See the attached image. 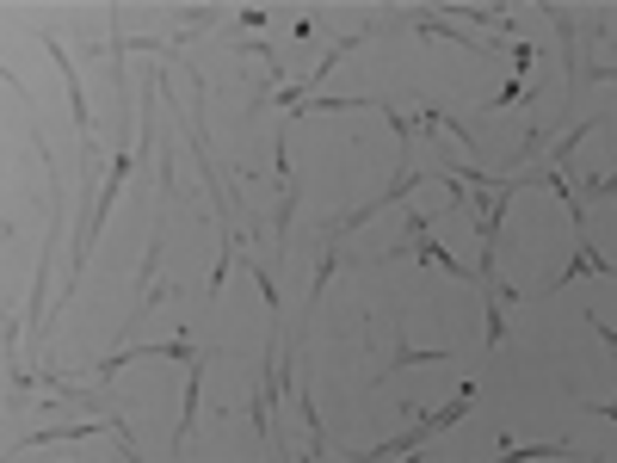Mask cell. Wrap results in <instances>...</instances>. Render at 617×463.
Instances as JSON below:
<instances>
[{
	"label": "cell",
	"mask_w": 617,
	"mask_h": 463,
	"mask_svg": "<svg viewBox=\"0 0 617 463\" xmlns=\"http://www.w3.org/2000/svg\"><path fill=\"white\" fill-rule=\"evenodd\" d=\"M124 180H130V149H118V155H112V173H105V186L93 192V210H87V217H81V235H75V254H68V297H75V284H81V266H87V254H93V241H99L105 217H112V204H118Z\"/></svg>",
	"instance_id": "6da1fadb"
},
{
	"label": "cell",
	"mask_w": 617,
	"mask_h": 463,
	"mask_svg": "<svg viewBox=\"0 0 617 463\" xmlns=\"http://www.w3.org/2000/svg\"><path fill=\"white\" fill-rule=\"evenodd\" d=\"M605 272H617V266H605V254H599V247L587 241V229H580V241H574V260H568V272L550 284V291H562L568 278H605Z\"/></svg>",
	"instance_id": "7a4b0ae2"
},
{
	"label": "cell",
	"mask_w": 617,
	"mask_h": 463,
	"mask_svg": "<svg viewBox=\"0 0 617 463\" xmlns=\"http://www.w3.org/2000/svg\"><path fill=\"white\" fill-rule=\"evenodd\" d=\"M50 44V56H56V68L68 75V99H75V124H81V136H93V118H87V93H81V75H75V62H68V50L56 44V38H44Z\"/></svg>",
	"instance_id": "3957f363"
},
{
	"label": "cell",
	"mask_w": 617,
	"mask_h": 463,
	"mask_svg": "<svg viewBox=\"0 0 617 463\" xmlns=\"http://www.w3.org/2000/svg\"><path fill=\"white\" fill-rule=\"evenodd\" d=\"M469 408H476V377H469V383L457 389V396H451L445 408H432V414H426V426H432V433H445V426H457Z\"/></svg>",
	"instance_id": "277c9868"
},
{
	"label": "cell",
	"mask_w": 617,
	"mask_h": 463,
	"mask_svg": "<svg viewBox=\"0 0 617 463\" xmlns=\"http://www.w3.org/2000/svg\"><path fill=\"white\" fill-rule=\"evenodd\" d=\"M198 389H204V365L192 359V371H186V414H179V426H173V451L192 439V420H198Z\"/></svg>",
	"instance_id": "5b68a950"
},
{
	"label": "cell",
	"mask_w": 617,
	"mask_h": 463,
	"mask_svg": "<svg viewBox=\"0 0 617 463\" xmlns=\"http://www.w3.org/2000/svg\"><path fill=\"white\" fill-rule=\"evenodd\" d=\"M593 130H599V118H580V124H574V130H568V136L556 142V149H550V161H543V173H562V167H568V155H574V149H580V142H587Z\"/></svg>",
	"instance_id": "8992f818"
},
{
	"label": "cell",
	"mask_w": 617,
	"mask_h": 463,
	"mask_svg": "<svg viewBox=\"0 0 617 463\" xmlns=\"http://www.w3.org/2000/svg\"><path fill=\"white\" fill-rule=\"evenodd\" d=\"M482 315H488V352H500L506 346V334H513V322H506V303H482Z\"/></svg>",
	"instance_id": "52a82bcc"
},
{
	"label": "cell",
	"mask_w": 617,
	"mask_h": 463,
	"mask_svg": "<svg viewBox=\"0 0 617 463\" xmlns=\"http://www.w3.org/2000/svg\"><path fill=\"white\" fill-rule=\"evenodd\" d=\"M445 359H451L445 346H439V352H414L402 334H395V365H445ZM395 365H389V371H395ZM377 377H383V371H377Z\"/></svg>",
	"instance_id": "ba28073f"
},
{
	"label": "cell",
	"mask_w": 617,
	"mask_h": 463,
	"mask_svg": "<svg viewBox=\"0 0 617 463\" xmlns=\"http://www.w3.org/2000/svg\"><path fill=\"white\" fill-rule=\"evenodd\" d=\"M457 19H476V25H494V31H519L513 13H494V7H451Z\"/></svg>",
	"instance_id": "9c48e42d"
},
{
	"label": "cell",
	"mask_w": 617,
	"mask_h": 463,
	"mask_svg": "<svg viewBox=\"0 0 617 463\" xmlns=\"http://www.w3.org/2000/svg\"><path fill=\"white\" fill-rule=\"evenodd\" d=\"M506 105H531V87H525V81H506V87L488 99V112H506Z\"/></svg>",
	"instance_id": "30bf717a"
},
{
	"label": "cell",
	"mask_w": 617,
	"mask_h": 463,
	"mask_svg": "<svg viewBox=\"0 0 617 463\" xmlns=\"http://www.w3.org/2000/svg\"><path fill=\"white\" fill-rule=\"evenodd\" d=\"M235 19H241L247 31H266V25H272V13H260V7H247V13H235Z\"/></svg>",
	"instance_id": "8fae6325"
}]
</instances>
